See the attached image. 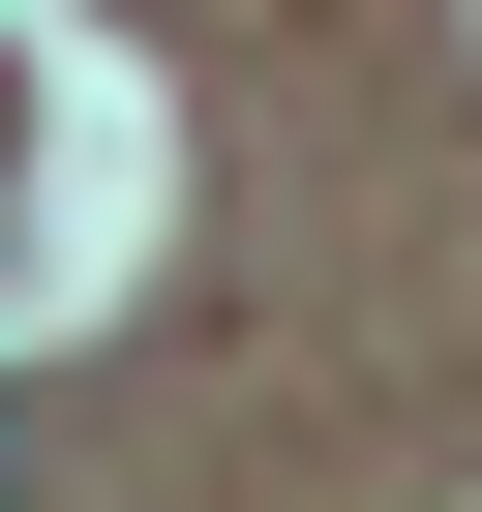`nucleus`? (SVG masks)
I'll return each mask as SVG.
<instances>
[{"label":"nucleus","instance_id":"obj_2","mask_svg":"<svg viewBox=\"0 0 482 512\" xmlns=\"http://www.w3.org/2000/svg\"><path fill=\"white\" fill-rule=\"evenodd\" d=\"M0 181H31V61H0Z\"/></svg>","mask_w":482,"mask_h":512},{"label":"nucleus","instance_id":"obj_1","mask_svg":"<svg viewBox=\"0 0 482 512\" xmlns=\"http://www.w3.org/2000/svg\"><path fill=\"white\" fill-rule=\"evenodd\" d=\"M31 482H61V452H31V392H0V512H31Z\"/></svg>","mask_w":482,"mask_h":512}]
</instances>
